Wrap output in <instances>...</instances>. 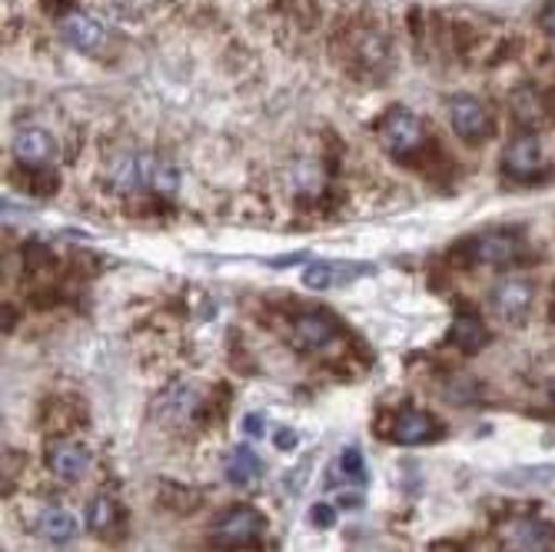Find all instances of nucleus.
Listing matches in <instances>:
<instances>
[{"instance_id": "f257e3e1", "label": "nucleus", "mask_w": 555, "mask_h": 552, "mask_svg": "<svg viewBox=\"0 0 555 552\" xmlns=\"http://www.w3.org/2000/svg\"><path fill=\"white\" fill-rule=\"evenodd\" d=\"M111 180L124 193H173L177 170L154 154H120L111 167Z\"/></svg>"}, {"instance_id": "f03ea898", "label": "nucleus", "mask_w": 555, "mask_h": 552, "mask_svg": "<svg viewBox=\"0 0 555 552\" xmlns=\"http://www.w3.org/2000/svg\"><path fill=\"white\" fill-rule=\"evenodd\" d=\"M379 140H383V146L389 150L392 157L410 161L426 146V130H423V124H420V117L413 111L392 107L379 124Z\"/></svg>"}, {"instance_id": "7ed1b4c3", "label": "nucleus", "mask_w": 555, "mask_h": 552, "mask_svg": "<svg viewBox=\"0 0 555 552\" xmlns=\"http://www.w3.org/2000/svg\"><path fill=\"white\" fill-rule=\"evenodd\" d=\"M267 532L263 516L254 506H230L210 529L214 545L220 549H243V545H254L260 542Z\"/></svg>"}, {"instance_id": "20e7f679", "label": "nucleus", "mask_w": 555, "mask_h": 552, "mask_svg": "<svg viewBox=\"0 0 555 552\" xmlns=\"http://www.w3.org/2000/svg\"><path fill=\"white\" fill-rule=\"evenodd\" d=\"M502 552H555V523L539 516H516L499 529Z\"/></svg>"}, {"instance_id": "39448f33", "label": "nucleus", "mask_w": 555, "mask_h": 552, "mask_svg": "<svg viewBox=\"0 0 555 552\" xmlns=\"http://www.w3.org/2000/svg\"><path fill=\"white\" fill-rule=\"evenodd\" d=\"M463 249H466V254L476 264L509 267V264H516V260L526 257V240H522L519 230H486V233L473 236Z\"/></svg>"}, {"instance_id": "423d86ee", "label": "nucleus", "mask_w": 555, "mask_h": 552, "mask_svg": "<svg viewBox=\"0 0 555 552\" xmlns=\"http://www.w3.org/2000/svg\"><path fill=\"white\" fill-rule=\"evenodd\" d=\"M489 304H492V313L502 323L522 326L526 317H529V310H532V304H535V286L526 277H506V280H499L492 286Z\"/></svg>"}, {"instance_id": "0eeeda50", "label": "nucleus", "mask_w": 555, "mask_h": 552, "mask_svg": "<svg viewBox=\"0 0 555 552\" xmlns=\"http://www.w3.org/2000/svg\"><path fill=\"white\" fill-rule=\"evenodd\" d=\"M446 111H449L452 130H456V137L466 140V143H479V140H486L492 133V114L476 97H466V93L452 97L446 104Z\"/></svg>"}, {"instance_id": "6e6552de", "label": "nucleus", "mask_w": 555, "mask_h": 552, "mask_svg": "<svg viewBox=\"0 0 555 552\" xmlns=\"http://www.w3.org/2000/svg\"><path fill=\"white\" fill-rule=\"evenodd\" d=\"M199 399H204V389L193 380H180V383H170L154 403V416L167 426L173 423H183L193 416V410L199 407Z\"/></svg>"}, {"instance_id": "1a4fd4ad", "label": "nucleus", "mask_w": 555, "mask_h": 552, "mask_svg": "<svg viewBox=\"0 0 555 552\" xmlns=\"http://www.w3.org/2000/svg\"><path fill=\"white\" fill-rule=\"evenodd\" d=\"M47 470L54 473L61 483H77L90 470V449L77 439H50Z\"/></svg>"}, {"instance_id": "9d476101", "label": "nucleus", "mask_w": 555, "mask_h": 552, "mask_svg": "<svg viewBox=\"0 0 555 552\" xmlns=\"http://www.w3.org/2000/svg\"><path fill=\"white\" fill-rule=\"evenodd\" d=\"M542 167V143L532 133L516 137L506 150H502V170H506L513 180H529L535 177Z\"/></svg>"}, {"instance_id": "9b49d317", "label": "nucleus", "mask_w": 555, "mask_h": 552, "mask_svg": "<svg viewBox=\"0 0 555 552\" xmlns=\"http://www.w3.org/2000/svg\"><path fill=\"white\" fill-rule=\"evenodd\" d=\"M61 37H64L70 47L83 50V54H93L96 47H104L107 30H104V24H100L96 17H90V14H83V11H67V14L61 17Z\"/></svg>"}, {"instance_id": "f8f14e48", "label": "nucleus", "mask_w": 555, "mask_h": 552, "mask_svg": "<svg viewBox=\"0 0 555 552\" xmlns=\"http://www.w3.org/2000/svg\"><path fill=\"white\" fill-rule=\"evenodd\" d=\"M289 333H293V346L302 349V354H317V349H323L336 339V326L323 313H299L293 320Z\"/></svg>"}, {"instance_id": "ddd939ff", "label": "nucleus", "mask_w": 555, "mask_h": 552, "mask_svg": "<svg viewBox=\"0 0 555 552\" xmlns=\"http://www.w3.org/2000/svg\"><path fill=\"white\" fill-rule=\"evenodd\" d=\"M11 150H14V157L24 164V167H40L47 164L50 157H54V137H50L43 127H21L11 140Z\"/></svg>"}, {"instance_id": "4468645a", "label": "nucleus", "mask_w": 555, "mask_h": 552, "mask_svg": "<svg viewBox=\"0 0 555 552\" xmlns=\"http://www.w3.org/2000/svg\"><path fill=\"white\" fill-rule=\"evenodd\" d=\"M439 433H442L439 423H436L429 413H423V410H399V413L392 416V426H389V436H392L396 442H406V446L429 442V439H436Z\"/></svg>"}, {"instance_id": "2eb2a0df", "label": "nucleus", "mask_w": 555, "mask_h": 552, "mask_svg": "<svg viewBox=\"0 0 555 552\" xmlns=\"http://www.w3.org/2000/svg\"><path fill=\"white\" fill-rule=\"evenodd\" d=\"M360 273H370L366 264H336V260H320V264H310L307 273H302V283L310 290H336V286H346L352 283Z\"/></svg>"}, {"instance_id": "dca6fc26", "label": "nucleus", "mask_w": 555, "mask_h": 552, "mask_svg": "<svg viewBox=\"0 0 555 552\" xmlns=\"http://www.w3.org/2000/svg\"><path fill=\"white\" fill-rule=\"evenodd\" d=\"M34 532L43 536L47 542L64 545L77 536V519L64 506H40L34 516Z\"/></svg>"}, {"instance_id": "f3484780", "label": "nucleus", "mask_w": 555, "mask_h": 552, "mask_svg": "<svg viewBox=\"0 0 555 552\" xmlns=\"http://www.w3.org/2000/svg\"><path fill=\"white\" fill-rule=\"evenodd\" d=\"M263 476V460L249 446H236L227 460V479L233 486H254Z\"/></svg>"}, {"instance_id": "a211bd4d", "label": "nucleus", "mask_w": 555, "mask_h": 552, "mask_svg": "<svg viewBox=\"0 0 555 552\" xmlns=\"http://www.w3.org/2000/svg\"><path fill=\"white\" fill-rule=\"evenodd\" d=\"M452 346H460L463 354H479V349L489 343V333H486V326H482V320L476 317V313H463L456 323H452Z\"/></svg>"}, {"instance_id": "6ab92c4d", "label": "nucleus", "mask_w": 555, "mask_h": 552, "mask_svg": "<svg viewBox=\"0 0 555 552\" xmlns=\"http://www.w3.org/2000/svg\"><path fill=\"white\" fill-rule=\"evenodd\" d=\"M513 111H516V120H519L522 127H539V124H542V117H545V100H542V93H539V90L526 87V90H519V93H516Z\"/></svg>"}, {"instance_id": "aec40b11", "label": "nucleus", "mask_w": 555, "mask_h": 552, "mask_svg": "<svg viewBox=\"0 0 555 552\" xmlns=\"http://www.w3.org/2000/svg\"><path fill=\"white\" fill-rule=\"evenodd\" d=\"M114 516H117V506L111 503L107 496H96L93 503L87 506V526L93 532H104L107 526H114Z\"/></svg>"}, {"instance_id": "412c9836", "label": "nucleus", "mask_w": 555, "mask_h": 552, "mask_svg": "<svg viewBox=\"0 0 555 552\" xmlns=\"http://www.w3.org/2000/svg\"><path fill=\"white\" fill-rule=\"evenodd\" d=\"M336 470L343 473V479H346V483H357V486H363V483H366L363 457L357 453V449H346V453L339 457V463H336Z\"/></svg>"}, {"instance_id": "4be33fe9", "label": "nucleus", "mask_w": 555, "mask_h": 552, "mask_svg": "<svg viewBox=\"0 0 555 552\" xmlns=\"http://www.w3.org/2000/svg\"><path fill=\"white\" fill-rule=\"evenodd\" d=\"M310 519H313V526H317V529H330V526L336 523V510H333V506H326V503H317V506L310 510Z\"/></svg>"}, {"instance_id": "5701e85b", "label": "nucleus", "mask_w": 555, "mask_h": 552, "mask_svg": "<svg viewBox=\"0 0 555 552\" xmlns=\"http://www.w3.org/2000/svg\"><path fill=\"white\" fill-rule=\"evenodd\" d=\"M539 24H542V30H545L548 37H555V0H545V8H542V17H539Z\"/></svg>"}, {"instance_id": "b1692460", "label": "nucleus", "mask_w": 555, "mask_h": 552, "mask_svg": "<svg viewBox=\"0 0 555 552\" xmlns=\"http://www.w3.org/2000/svg\"><path fill=\"white\" fill-rule=\"evenodd\" d=\"M243 429H246L249 436H263V416H257V413H254V416H246V420H243Z\"/></svg>"}, {"instance_id": "393cba45", "label": "nucleus", "mask_w": 555, "mask_h": 552, "mask_svg": "<svg viewBox=\"0 0 555 552\" xmlns=\"http://www.w3.org/2000/svg\"><path fill=\"white\" fill-rule=\"evenodd\" d=\"M296 442H299V439H296L293 429H280V433H276V446H280V449H293Z\"/></svg>"}, {"instance_id": "a878e982", "label": "nucleus", "mask_w": 555, "mask_h": 552, "mask_svg": "<svg viewBox=\"0 0 555 552\" xmlns=\"http://www.w3.org/2000/svg\"><path fill=\"white\" fill-rule=\"evenodd\" d=\"M429 552H463V545H460V542H452V539H442V542H436Z\"/></svg>"}, {"instance_id": "bb28decb", "label": "nucleus", "mask_w": 555, "mask_h": 552, "mask_svg": "<svg viewBox=\"0 0 555 552\" xmlns=\"http://www.w3.org/2000/svg\"><path fill=\"white\" fill-rule=\"evenodd\" d=\"M548 323L555 326V296H552V304H548Z\"/></svg>"}]
</instances>
